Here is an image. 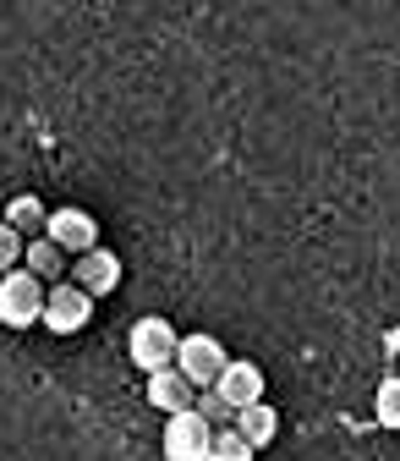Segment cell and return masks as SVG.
I'll return each mask as SVG.
<instances>
[{"label": "cell", "mask_w": 400, "mask_h": 461, "mask_svg": "<svg viewBox=\"0 0 400 461\" xmlns=\"http://www.w3.org/2000/svg\"><path fill=\"white\" fill-rule=\"evenodd\" d=\"M44 319V280L22 264H12L0 275V324L6 330H28Z\"/></svg>", "instance_id": "obj_1"}, {"label": "cell", "mask_w": 400, "mask_h": 461, "mask_svg": "<svg viewBox=\"0 0 400 461\" xmlns=\"http://www.w3.org/2000/svg\"><path fill=\"white\" fill-rule=\"evenodd\" d=\"M373 418H378V429H400V374L378 379V390H373Z\"/></svg>", "instance_id": "obj_12"}, {"label": "cell", "mask_w": 400, "mask_h": 461, "mask_svg": "<svg viewBox=\"0 0 400 461\" xmlns=\"http://www.w3.org/2000/svg\"><path fill=\"white\" fill-rule=\"evenodd\" d=\"M176 346H182L176 324H170V319H159V313L138 319V324H132V335H127V352H132V363H138L143 374H154V368H170V363H176Z\"/></svg>", "instance_id": "obj_3"}, {"label": "cell", "mask_w": 400, "mask_h": 461, "mask_svg": "<svg viewBox=\"0 0 400 461\" xmlns=\"http://www.w3.org/2000/svg\"><path fill=\"white\" fill-rule=\"evenodd\" d=\"M214 390H219L225 401H231V407L263 401V368H258V363H247V357H225V368H219Z\"/></svg>", "instance_id": "obj_9"}, {"label": "cell", "mask_w": 400, "mask_h": 461, "mask_svg": "<svg viewBox=\"0 0 400 461\" xmlns=\"http://www.w3.org/2000/svg\"><path fill=\"white\" fill-rule=\"evenodd\" d=\"M209 445H214V423H209L198 407L164 418V434H159L164 461H209Z\"/></svg>", "instance_id": "obj_2"}, {"label": "cell", "mask_w": 400, "mask_h": 461, "mask_svg": "<svg viewBox=\"0 0 400 461\" xmlns=\"http://www.w3.org/2000/svg\"><path fill=\"white\" fill-rule=\"evenodd\" d=\"M12 264H22V230L12 220H0V275H6Z\"/></svg>", "instance_id": "obj_16"}, {"label": "cell", "mask_w": 400, "mask_h": 461, "mask_svg": "<svg viewBox=\"0 0 400 461\" xmlns=\"http://www.w3.org/2000/svg\"><path fill=\"white\" fill-rule=\"evenodd\" d=\"M258 450L247 445L242 429H214V445H209V461H253Z\"/></svg>", "instance_id": "obj_14"}, {"label": "cell", "mask_w": 400, "mask_h": 461, "mask_svg": "<svg viewBox=\"0 0 400 461\" xmlns=\"http://www.w3.org/2000/svg\"><path fill=\"white\" fill-rule=\"evenodd\" d=\"M44 237L61 242V248L77 258V253H88V248L99 242V220H93L88 209H55V214L44 220Z\"/></svg>", "instance_id": "obj_8"}, {"label": "cell", "mask_w": 400, "mask_h": 461, "mask_svg": "<svg viewBox=\"0 0 400 461\" xmlns=\"http://www.w3.org/2000/svg\"><path fill=\"white\" fill-rule=\"evenodd\" d=\"M242 434H247V445L253 450H263V445H274L280 439V412L269 407V401H247V407H236V418H231Z\"/></svg>", "instance_id": "obj_10"}, {"label": "cell", "mask_w": 400, "mask_h": 461, "mask_svg": "<svg viewBox=\"0 0 400 461\" xmlns=\"http://www.w3.org/2000/svg\"><path fill=\"white\" fill-rule=\"evenodd\" d=\"M22 258H28V269H33L39 280H61L67 264H72V253H67L61 242H49L44 230H39V237H28V253H22Z\"/></svg>", "instance_id": "obj_11"}, {"label": "cell", "mask_w": 400, "mask_h": 461, "mask_svg": "<svg viewBox=\"0 0 400 461\" xmlns=\"http://www.w3.org/2000/svg\"><path fill=\"white\" fill-rule=\"evenodd\" d=\"M384 352H389V357H400V324H395V330H384Z\"/></svg>", "instance_id": "obj_17"}, {"label": "cell", "mask_w": 400, "mask_h": 461, "mask_svg": "<svg viewBox=\"0 0 400 461\" xmlns=\"http://www.w3.org/2000/svg\"><path fill=\"white\" fill-rule=\"evenodd\" d=\"M148 407L154 412H187V407H198V384L176 368V363H170V368H154L148 374Z\"/></svg>", "instance_id": "obj_7"}, {"label": "cell", "mask_w": 400, "mask_h": 461, "mask_svg": "<svg viewBox=\"0 0 400 461\" xmlns=\"http://www.w3.org/2000/svg\"><path fill=\"white\" fill-rule=\"evenodd\" d=\"M93 292H83L77 280H55V292H44V330L49 335H77V330H88V319H93Z\"/></svg>", "instance_id": "obj_4"}, {"label": "cell", "mask_w": 400, "mask_h": 461, "mask_svg": "<svg viewBox=\"0 0 400 461\" xmlns=\"http://www.w3.org/2000/svg\"><path fill=\"white\" fill-rule=\"evenodd\" d=\"M72 280L83 285V292H93V297H110V292H116V285H121V258L116 253H110V248H88V253H77L72 258Z\"/></svg>", "instance_id": "obj_6"}, {"label": "cell", "mask_w": 400, "mask_h": 461, "mask_svg": "<svg viewBox=\"0 0 400 461\" xmlns=\"http://www.w3.org/2000/svg\"><path fill=\"white\" fill-rule=\"evenodd\" d=\"M6 220H12L17 230H28V237H39L44 220H49V209H44L33 193H22V198H12V203H6Z\"/></svg>", "instance_id": "obj_13"}, {"label": "cell", "mask_w": 400, "mask_h": 461, "mask_svg": "<svg viewBox=\"0 0 400 461\" xmlns=\"http://www.w3.org/2000/svg\"><path fill=\"white\" fill-rule=\"evenodd\" d=\"M176 368L203 390V384H214L219 379V368H225V346L214 340V335H182V346H176Z\"/></svg>", "instance_id": "obj_5"}, {"label": "cell", "mask_w": 400, "mask_h": 461, "mask_svg": "<svg viewBox=\"0 0 400 461\" xmlns=\"http://www.w3.org/2000/svg\"><path fill=\"white\" fill-rule=\"evenodd\" d=\"M198 412H203V418H209L214 429H219L225 418H236V407H231V401H225V395H219L214 384H203V390H198Z\"/></svg>", "instance_id": "obj_15"}]
</instances>
